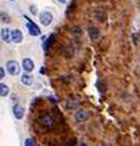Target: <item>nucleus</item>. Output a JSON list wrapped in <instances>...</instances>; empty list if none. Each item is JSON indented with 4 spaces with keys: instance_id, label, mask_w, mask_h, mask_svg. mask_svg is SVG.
I'll return each mask as SVG.
<instances>
[{
    "instance_id": "obj_1",
    "label": "nucleus",
    "mask_w": 140,
    "mask_h": 146,
    "mask_svg": "<svg viewBox=\"0 0 140 146\" xmlns=\"http://www.w3.org/2000/svg\"><path fill=\"white\" fill-rule=\"evenodd\" d=\"M39 122L44 126V127H47V129H52L53 126H54V117L52 116V115H42L40 116V119H39Z\"/></svg>"
},
{
    "instance_id": "obj_2",
    "label": "nucleus",
    "mask_w": 140,
    "mask_h": 146,
    "mask_svg": "<svg viewBox=\"0 0 140 146\" xmlns=\"http://www.w3.org/2000/svg\"><path fill=\"white\" fill-rule=\"evenodd\" d=\"M6 70H7L9 75H12V76L17 75V73H19V64H17V62L16 60H9L6 63Z\"/></svg>"
},
{
    "instance_id": "obj_3",
    "label": "nucleus",
    "mask_w": 140,
    "mask_h": 146,
    "mask_svg": "<svg viewBox=\"0 0 140 146\" xmlns=\"http://www.w3.org/2000/svg\"><path fill=\"white\" fill-rule=\"evenodd\" d=\"M24 19L27 20V30H29V33L32 36H40V27L36 23H33L29 17H24Z\"/></svg>"
},
{
    "instance_id": "obj_4",
    "label": "nucleus",
    "mask_w": 140,
    "mask_h": 146,
    "mask_svg": "<svg viewBox=\"0 0 140 146\" xmlns=\"http://www.w3.org/2000/svg\"><path fill=\"white\" fill-rule=\"evenodd\" d=\"M52 22H53V15L50 12L46 10V12L40 13V23L43 26H49V25H52Z\"/></svg>"
},
{
    "instance_id": "obj_5",
    "label": "nucleus",
    "mask_w": 140,
    "mask_h": 146,
    "mask_svg": "<svg viewBox=\"0 0 140 146\" xmlns=\"http://www.w3.org/2000/svg\"><path fill=\"white\" fill-rule=\"evenodd\" d=\"M75 119H76V122H79V123L86 122V120L89 119V113H87L86 110H83V109H77L76 113H75Z\"/></svg>"
},
{
    "instance_id": "obj_6",
    "label": "nucleus",
    "mask_w": 140,
    "mask_h": 146,
    "mask_svg": "<svg viewBox=\"0 0 140 146\" xmlns=\"http://www.w3.org/2000/svg\"><path fill=\"white\" fill-rule=\"evenodd\" d=\"M22 67H23V70H24V72L30 73V72L34 69V63H33V60H32V59L24 57V59H23V62H22Z\"/></svg>"
},
{
    "instance_id": "obj_7",
    "label": "nucleus",
    "mask_w": 140,
    "mask_h": 146,
    "mask_svg": "<svg viewBox=\"0 0 140 146\" xmlns=\"http://www.w3.org/2000/svg\"><path fill=\"white\" fill-rule=\"evenodd\" d=\"M22 40H23V33H22V30L13 29V30H12V42L17 44V43H22Z\"/></svg>"
},
{
    "instance_id": "obj_8",
    "label": "nucleus",
    "mask_w": 140,
    "mask_h": 146,
    "mask_svg": "<svg viewBox=\"0 0 140 146\" xmlns=\"http://www.w3.org/2000/svg\"><path fill=\"white\" fill-rule=\"evenodd\" d=\"M13 115H15V117L16 119H23L24 117V108L23 106H20V105H16V106H13Z\"/></svg>"
},
{
    "instance_id": "obj_9",
    "label": "nucleus",
    "mask_w": 140,
    "mask_h": 146,
    "mask_svg": "<svg viewBox=\"0 0 140 146\" xmlns=\"http://www.w3.org/2000/svg\"><path fill=\"white\" fill-rule=\"evenodd\" d=\"M0 37H2L3 42L10 43L12 42V30H9L7 27H3L2 29V33H0Z\"/></svg>"
},
{
    "instance_id": "obj_10",
    "label": "nucleus",
    "mask_w": 140,
    "mask_h": 146,
    "mask_svg": "<svg viewBox=\"0 0 140 146\" xmlns=\"http://www.w3.org/2000/svg\"><path fill=\"white\" fill-rule=\"evenodd\" d=\"M87 33H89V37H90L92 40H97V39L100 37L99 29H96V27H93V26H90V27L87 29Z\"/></svg>"
},
{
    "instance_id": "obj_11",
    "label": "nucleus",
    "mask_w": 140,
    "mask_h": 146,
    "mask_svg": "<svg viewBox=\"0 0 140 146\" xmlns=\"http://www.w3.org/2000/svg\"><path fill=\"white\" fill-rule=\"evenodd\" d=\"M20 80H22V83L26 85V86H30V85H33V82H34V80H33V76L29 75L27 72L22 75V79H20Z\"/></svg>"
},
{
    "instance_id": "obj_12",
    "label": "nucleus",
    "mask_w": 140,
    "mask_h": 146,
    "mask_svg": "<svg viewBox=\"0 0 140 146\" xmlns=\"http://www.w3.org/2000/svg\"><path fill=\"white\" fill-rule=\"evenodd\" d=\"M93 16H94V19L99 20V22H104V19H106V13H104L102 9H96L94 13H93Z\"/></svg>"
},
{
    "instance_id": "obj_13",
    "label": "nucleus",
    "mask_w": 140,
    "mask_h": 146,
    "mask_svg": "<svg viewBox=\"0 0 140 146\" xmlns=\"http://www.w3.org/2000/svg\"><path fill=\"white\" fill-rule=\"evenodd\" d=\"M9 95V86L5 83H0V96H7Z\"/></svg>"
},
{
    "instance_id": "obj_14",
    "label": "nucleus",
    "mask_w": 140,
    "mask_h": 146,
    "mask_svg": "<svg viewBox=\"0 0 140 146\" xmlns=\"http://www.w3.org/2000/svg\"><path fill=\"white\" fill-rule=\"evenodd\" d=\"M77 105H79V100H76V99H69V102H67V108H70V109L76 108Z\"/></svg>"
},
{
    "instance_id": "obj_15",
    "label": "nucleus",
    "mask_w": 140,
    "mask_h": 146,
    "mask_svg": "<svg viewBox=\"0 0 140 146\" xmlns=\"http://www.w3.org/2000/svg\"><path fill=\"white\" fill-rule=\"evenodd\" d=\"M72 33L75 35V36H82V29L79 27V26H75V27H72Z\"/></svg>"
},
{
    "instance_id": "obj_16",
    "label": "nucleus",
    "mask_w": 140,
    "mask_h": 146,
    "mask_svg": "<svg viewBox=\"0 0 140 146\" xmlns=\"http://www.w3.org/2000/svg\"><path fill=\"white\" fill-rule=\"evenodd\" d=\"M24 146H36V143L32 137H27V139H24Z\"/></svg>"
},
{
    "instance_id": "obj_17",
    "label": "nucleus",
    "mask_w": 140,
    "mask_h": 146,
    "mask_svg": "<svg viewBox=\"0 0 140 146\" xmlns=\"http://www.w3.org/2000/svg\"><path fill=\"white\" fill-rule=\"evenodd\" d=\"M0 19H3L5 23H9V22H10V17H9L6 13H0Z\"/></svg>"
},
{
    "instance_id": "obj_18",
    "label": "nucleus",
    "mask_w": 140,
    "mask_h": 146,
    "mask_svg": "<svg viewBox=\"0 0 140 146\" xmlns=\"http://www.w3.org/2000/svg\"><path fill=\"white\" fill-rule=\"evenodd\" d=\"M30 13L32 15H37V7L36 6H30Z\"/></svg>"
},
{
    "instance_id": "obj_19",
    "label": "nucleus",
    "mask_w": 140,
    "mask_h": 146,
    "mask_svg": "<svg viewBox=\"0 0 140 146\" xmlns=\"http://www.w3.org/2000/svg\"><path fill=\"white\" fill-rule=\"evenodd\" d=\"M5 78V69L2 67V66H0V80H2Z\"/></svg>"
},
{
    "instance_id": "obj_20",
    "label": "nucleus",
    "mask_w": 140,
    "mask_h": 146,
    "mask_svg": "<svg viewBox=\"0 0 140 146\" xmlns=\"http://www.w3.org/2000/svg\"><path fill=\"white\" fill-rule=\"evenodd\" d=\"M131 37H133V42H134V44H137V35H133Z\"/></svg>"
},
{
    "instance_id": "obj_21",
    "label": "nucleus",
    "mask_w": 140,
    "mask_h": 146,
    "mask_svg": "<svg viewBox=\"0 0 140 146\" xmlns=\"http://www.w3.org/2000/svg\"><path fill=\"white\" fill-rule=\"evenodd\" d=\"M59 2H60V3H64V2H66V0H59Z\"/></svg>"
},
{
    "instance_id": "obj_22",
    "label": "nucleus",
    "mask_w": 140,
    "mask_h": 146,
    "mask_svg": "<svg viewBox=\"0 0 140 146\" xmlns=\"http://www.w3.org/2000/svg\"><path fill=\"white\" fill-rule=\"evenodd\" d=\"M106 146H109V145H106Z\"/></svg>"
}]
</instances>
